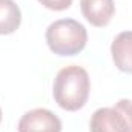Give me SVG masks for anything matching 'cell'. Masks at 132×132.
Here are the masks:
<instances>
[{
	"instance_id": "1",
	"label": "cell",
	"mask_w": 132,
	"mask_h": 132,
	"mask_svg": "<svg viewBox=\"0 0 132 132\" xmlns=\"http://www.w3.org/2000/svg\"><path fill=\"white\" fill-rule=\"evenodd\" d=\"M89 75L86 69L81 66L71 65L59 71L55 80L52 94L55 103L65 109V111H78L81 109L89 97Z\"/></svg>"
},
{
	"instance_id": "2",
	"label": "cell",
	"mask_w": 132,
	"mask_h": 132,
	"mask_svg": "<svg viewBox=\"0 0 132 132\" xmlns=\"http://www.w3.org/2000/svg\"><path fill=\"white\" fill-rule=\"evenodd\" d=\"M86 42V28L74 19L55 20L46 29V43L49 49L57 55H75L85 49Z\"/></svg>"
},
{
	"instance_id": "3",
	"label": "cell",
	"mask_w": 132,
	"mask_h": 132,
	"mask_svg": "<svg viewBox=\"0 0 132 132\" xmlns=\"http://www.w3.org/2000/svg\"><path fill=\"white\" fill-rule=\"evenodd\" d=\"M19 132H62V120L45 108H37L22 115Z\"/></svg>"
},
{
	"instance_id": "4",
	"label": "cell",
	"mask_w": 132,
	"mask_h": 132,
	"mask_svg": "<svg viewBox=\"0 0 132 132\" xmlns=\"http://www.w3.org/2000/svg\"><path fill=\"white\" fill-rule=\"evenodd\" d=\"M80 8L83 17L97 28L106 26L115 12L114 0H80Z\"/></svg>"
},
{
	"instance_id": "5",
	"label": "cell",
	"mask_w": 132,
	"mask_h": 132,
	"mask_svg": "<svg viewBox=\"0 0 132 132\" xmlns=\"http://www.w3.org/2000/svg\"><path fill=\"white\" fill-rule=\"evenodd\" d=\"M91 132H129L123 115L112 108H100L91 117Z\"/></svg>"
},
{
	"instance_id": "6",
	"label": "cell",
	"mask_w": 132,
	"mask_h": 132,
	"mask_svg": "<svg viewBox=\"0 0 132 132\" xmlns=\"http://www.w3.org/2000/svg\"><path fill=\"white\" fill-rule=\"evenodd\" d=\"M111 54L120 71L132 74V31H123L114 38Z\"/></svg>"
},
{
	"instance_id": "7",
	"label": "cell",
	"mask_w": 132,
	"mask_h": 132,
	"mask_svg": "<svg viewBox=\"0 0 132 132\" xmlns=\"http://www.w3.org/2000/svg\"><path fill=\"white\" fill-rule=\"evenodd\" d=\"M22 23V12L14 0H0V35L12 34Z\"/></svg>"
},
{
	"instance_id": "8",
	"label": "cell",
	"mask_w": 132,
	"mask_h": 132,
	"mask_svg": "<svg viewBox=\"0 0 132 132\" xmlns=\"http://www.w3.org/2000/svg\"><path fill=\"white\" fill-rule=\"evenodd\" d=\"M114 108L123 115V118H125V121L128 125V131L132 132V101L126 98H121L115 103Z\"/></svg>"
},
{
	"instance_id": "9",
	"label": "cell",
	"mask_w": 132,
	"mask_h": 132,
	"mask_svg": "<svg viewBox=\"0 0 132 132\" xmlns=\"http://www.w3.org/2000/svg\"><path fill=\"white\" fill-rule=\"evenodd\" d=\"M45 8L52 11H65L72 5V0H38Z\"/></svg>"
},
{
	"instance_id": "10",
	"label": "cell",
	"mask_w": 132,
	"mask_h": 132,
	"mask_svg": "<svg viewBox=\"0 0 132 132\" xmlns=\"http://www.w3.org/2000/svg\"><path fill=\"white\" fill-rule=\"evenodd\" d=\"M0 121H2V109H0Z\"/></svg>"
}]
</instances>
